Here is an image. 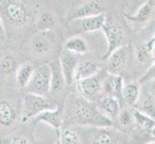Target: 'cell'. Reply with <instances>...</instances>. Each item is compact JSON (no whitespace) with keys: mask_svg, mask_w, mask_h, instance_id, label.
Returning <instances> with one entry per match:
<instances>
[{"mask_svg":"<svg viewBox=\"0 0 155 144\" xmlns=\"http://www.w3.org/2000/svg\"><path fill=\"white\" fill-rule=\"evenodd\" d=\"M34 71L35 66L30 62H25L22 65H20L17 70V75H15L18 86L21 88H26L33 77Z\"/></svg>","mask_w":155,"mask_h":144,"instance_id":"21","label":"cell"},{"mask_svg":"<svg viewBox=\"0 0 155 144\" xmlns=\"http://www.w3.org/2000/svg\"><path fill=\"white\" fill-rule=\"evenodd\" d=\"M57 134L60 137L61 144H79V136L77 133L69 128H66L62 132H57Z\"/></svg>","mask_w":155,"mask_h":144,"instance_id":"27","label":"cell"},{"mask_svg":"<svg viewBox=\"0 0 155 144\" xmlns=\"http://www.w3.org/2000/svg\"><path fill=\"white\" fill-rule=\"evenodd\" d=\"M100 14H103V8L100 5V2L95 1V0H90V1L83 2L75 10H73L69 15V20L83 19L98 15Z\"/></svg>","mask_w":155,"mask_h":144,"instance_id":"11","label":"cell"},{"mask_svg":"<svg viewBox=\"0 0 155 144\" xmlns=\"http://www.w3.org/2000/svg\"><path fill=\"white\" fill-rule=\"evenodd\" d=\"M136 57H137V60L141 63H147L150 61V59H152L151 50L147 42L139 45L136 48Z\"/></svg>","mask_w":155,"mask_h":144,"instance_id":"29","label":"cell"},{"mask_svg":"<svg viewBox=\"0 0 155 144\" xmlns=\"http://www.w3.org/2000/svg\"><path fill=\"white\" fill-rule=\"evenodd\" d=\"M31 121L34 124L44 122V123L52 127L56 131V133L60 132L61 128L64 126V122H65V108L62 106H58L55 110L41 113Z\"/></svg>","mask_w":155,"mask_h":144,"instance_id":"8","label":"cell"},{"mask_svg":"<svg viewBox=\"0 0 155 144\" xmlns=\"http://www.w3.org/2000/svg\"><path fill=\"white\" fill-rule=\"evenodd\" d=\"M155 9V1L154 0H148L146 1L134 14H124L127 19L135 23H143L150 19L151 15Z\"/></svg>","mask_w":155,"mask_h":144,"instance_id":"17","label":"cell"},{"mask_svg":"<svg viewBox=\"0 0 155 144\" xmlns=\"http://www.w3.org/2000/svg\"><path fill=\"white\" fill-rule=\"evenodd\" d=\"M3 14L11 24L17 27H22L28 21V10L22 2L10 0L1 2Z\"/></svg>","mask_w":155,"mask_h":144,"instance_id":"5","label":"cell"},{"mask_svg":"<svg viewBox=\"0 0 155 144\" xmlns=\"http://www.w3.org/2000/svg\"><path fill=\"white\" fill-rule=\"evenodd\" d=\"M128 60V49L126 46H121L115 50L109 56L107 60V67L110 74L120 75V72L124 70Z\"/></svg>","mask_w":155,"mask_h":144,"instance_id":"12","label":"cell"},{"mask_svg":"<svg viewBox=\"0 0 155 144\" xmlns=\"http://www.w3.org/2000/svg\"><path fill=\"white\" fill-rule=\"evenodd\" d=\"M102 86L103 91L106 96L115 97L120 101V103L124 109V79L121 75H114V74L108 73L102 78Z\"/></svg>","mask_w":155,"mask_h":144,"instance_id":"7","label":"cell"},{"mask_svg":"<svg viewBox=\"0 0 155 144\" xmlns=\"http://www.w3.org/2000/svg\"><path fill=\"white\" fill-rule=\"evenodd\" d=\"M91 144H117L121 140V134L112 128H92L90 129Z\"/></svg>","mask_w":155,"mask_h":144,"instance_id":"9","label":"cell"},{"mask_svg":"<svg viewBox=\"0 0 155 144\" xmlns=\"http://www.w3.org/2000/svg\"><path fill=\"white\" fill-rule=\"evenodd\" d=\"M1 72L5 75H9V74L14 73L15 70H18V62L15 61V57L12 55H5L1 59Z\"/></svg>","mask_w":155,"mask_h":144,"instance_id":"26","label":"cell"},{"mask_svg":"<svg viewBox=\"0 0 155 144\" xmlns=\"http://www.w3.org/2000/svg\"><path fill=\"white\" fill-rule=\"evenodd\" d=\"M107 15L103 13L98 15L91 17L83 19H78L79 21V29L84 33L95 32L98 30H102L103 26L106 22Z\"/></svg>","mask_w":155,"mask_h":144,"instance_id":"15","label":"cell"},{"mask_svg":"<svg viewBox=\"0 0 155 144\" xmlns=\"http://www.w3.org/2000/svg\"><path fill=\"white\" fill-rule=\"evenodd\" d=\"M150 136H151V137L153 138V139L155 140V127L151 130V132H150Z\"/></svg>","mask_w":155,"mask_h":144,"instance_id":"35","label":"cell"},{"mask_svg":"<svg viewBox=\"0 0 155 144\" xmlns=\"http://www.w3.org/2000/svg\"><path fill=\"white\" fill-rule=\"evenodd\" d=\"M99 110L111 120H117L122 109L120 101L111 96H103L97 103Z\"/></svg>","mask_w":155,"mask_h":144,"instance_id":"13","label":"cell"},{"mask_svg":"<svg viewBox=\"0 0 155 144\" xmlns=\"http://www.w3.org/2000/svg\"><path fill=\"white\" fill-rule=\"evenodd\" d=\"M64 125L68 127L113 128L115 122L99 110L97 104L88 101L82 96L73 95L68 101Z\"/></svg>","mask_w":155,"mask_h":144,"instance_id":"1","label":"cell"},{"mask_svg":"<svg viewBox=\"0 0 155 144\" xmlns=\"http://www.w3.org/2000/svg\"><path fill=\"white\" fill-rule=\"evenodd\" d=\"M64 50L72 53V54H86L89 51V46L87 41L82 37L74 36L65 42Z\"/></svg>","mask_w":155,"mask_h":144,"instance_id":"23","label":"cell"},{"mask_svg":"<svg viewBox=\"0 0 155 144\" xmlns=\"http://www.w3.org/2000/svg\"><path fill=\"white\" fill-rule=\"evenodd\" d=\"M154 42H155V35L152 37V39H151L150 40L147 41V43H148V44H152V43H154Z\"/></svg>","mask_w":155,"mask_h":144,"instance_id":"36","label":"cell"},{"mask_svg":"<svg viewBox=\"0 0 155 144\" xmlns=\"http://www.w3.org/2000/svg\"><path fill=\"white\" fill-rule=\"evenodd\" d=\"M56 23V18L55 15L51 12L48 11H45L42 12L40 17L37 20L36 27L39 32H49Z\"/></svg>","mask_w":155,"mask_h":144,"instance_id":"25","label":"cell"},{"mask_svg":"<svg viewBox=\"0 0 155 144\" xmlns=\"http://www.w3.org/2000/svg\"><path fill=\"white\" fill-rule=\"evenodd\" d=\"M148 84H149V88H148V90L155 96V79L153 80V81L149 82Z\"/></svg>","mask_w":155,"mask_h":144,"instance_id":"33","label":"cell"},{"mask_svg":"<svg viewBox=\"0 0 155 144\" xmlns=\"http://www.w3.org/2000/svg\"><path fill=\"white\" fill-rule=\"evenodd\" d=\"M59 62H60L61 69L65 78L66 86L71 87L75 83V71L79 63L77 58L72 53L63 50L59 58Z\"/></svg>","mask_w":155,"mask_h":144,"instance_id":"10","label":"cell"},{"mask_svg":"<svg viewBox=\"0 0 155 144\" xmlns=\"http://www.w3.org/2000/svg\"><path fill=\"white\" fill-rule=\"evenodd\" d=\"M55 144H61V142H60V137H59V135L57 134V138H56V142H55Z\"/></svg>","mask_w":155,"mask_h":144,"instance_id":"37","label":"cell"},{"mask_svg":"<svg viewBox=\"0 0 155 144\" xmlns=\"http://www.w3.org/2000/svg\"><path fill=\"white\" fill-rule=\"evenodd\" d=\"M154 79H155V62L150 66V67L147 69V71L140 78L139 83H140L141 85H143L145 83L151 82Z\"/></svg>","mask_w":155,"mask_h":144,"instance_id":"30","label":"cell"},{"mask_svg":"<svg viewBox=\"0 0 155 144\" xmlns=\"http://www.w3.org/2000/svg\"><path fill=\"white\" fill-rule=\"evenodd\" d=\"M142 85L139 82L128 83L124 88V104L135 108L141 97Z\"/></svg>","mask_w":155,"mask_h":144,"instance_id":"19","label":"cell"},{"mask_svg":"<svg viewBox=\"0 0 155 144\" xmlns=\"http://www.w3.org/2000/svg\"><path fill=\"white\" fill-rule=\"evenodd\" d=\"M147 45L149 46V48H150V50H151V57H152V60L155 62V42L154 43H152V44H148L147 43Z\"/></svg>","mask_w":155,"mask_h":144,"instance_id":"34","label":"cell"},{"mask_svg":"<svg viewBox=\"0 0 155 144\" xmlns=\"http://www.w3.org/2000/svg\"><path fill=\"white\" fill-rule=\"evenodd\" d=\"M117 121L119 122V124L122 128H129L133 123H135L134 116H133V113L131 110L127 109H121L120 113L119 114Z\"/></svg>","mask_w":155,"mask_h":144,"instance_id":"28","label":"cell"},{"mask_svg":"<svg viewBox=\"0 0 155 144\" xmlns=\"http://www.w3.org/2000/svg\"><path fill=\"white\" fill-rule=\"evenodd\" d=\"M47 32H39L31 40V49L37 55L47 54L52 48V40Z\"/></svg>","mask_w":155,"mask_h":144,"instance_id":"14","label":"cell"},{"mask_svg":"<svg viewBox=\"0 0 155 144\" xmlns=\"http://www.w3.org/2000/svg\"><path fill=\"white\" fill-rule=\"evenodd\" d=\"M3 144H30L29 140L23 136H12L3 140Z\"/></svg>","mask_w":155,"mask_h":144,"instance_id":"31","label":"cell"},{"mask_svg":"<svg viewBox=\"0 0 155 144\" xmlns=\"http://www.w3.org/2000/svg\"><path fill=\"white\" fill-rule=\"evenodd\" d=\"M134 109L155 119V96L149 90H142L141 97Z\"/></svg>","mask_w":155,"mask_h":144,"instance_id":"16","label":"cell"},{"mask_svg":"<svg viewBox=\"0 0 155 144\" xmlns=\"http://www.w3.org/2000/svg\"><path fill=\"white\" fill-rule=\"evenodd\" d=\"M51 66V71H52V75H51V93H59L63 91L64 86L66 85L65 82V78H64L61 66H60V62L54 61L50 63Z\"/></svg>","mask_w":155,"mask_h":144,"instance_id":"20","label":"cell"},{"mask_svg":"<svg viewBox=\"0 0 155 144\" xmlns=\"http://www.w3.org/2000/svg\"><path fill=\"white\" fill-rule=\"evenodd\" d=\"M57 105L46 96L36 95L32 93H25L23 98V110L21 114V121L27 122L38 116L41 113L46 110H55Z\"/></svg>","mask_w":155,"mask_h":144,"instance_id":"3","label":"cell"},{"mask_svg":"<svg viewBox=\"0 0 155 144\" xmlns=\"http://www.w3.org/2000/svg\"><path fill=\"white\" fill-rule=\"evenodd\" d=\"M17 120V111L10 102L2 100L0 103V125L3 127L12 126Z\"/></svg>","mask_w":155,"mask_h":144,"instance_id":"22","label":"cell"},{"mask_svg":"<svg viewBox=\"0 0 155 144\" xmlns=\"http://www.w3.org/2000/svg\"><path fill=\"white\" fill-rule=\"evenodd\" d=\"M5 39H6V32H5L4 25L1 20V22H0V40H1V43L5 41Z\"/></svg>","mask_w":155,"mask_h":144,"instance_id":"32","label":"cell"},{"mask_svg":"<svg viewBox=\"0 0 155 144\" xmlns=\"http://www.w3.org/2000/svg\"><path fill=\"white\" fill-rule=\"evenodd\" d=\"M147 144H155V140H153V141H151V142H148V143H147Z\"/></svg>","mask_w":155,"mask_h":144,"instance_id":"38","label":"cell"},{"mask_svg":"<svg viewBox=\"0 0 155 144\" xmlns=\"http://www.w3.org/2000/svg\"><path fill=\"white\" fill-rule=\"evenodd\" d=\"M99 71L100 67L97 63L90 61L79 62L75 71V83L97 75Z\"/></svg>","mask_w":155,"mask_h":144,"instance_id":"18","label":"cell"},{"mask_svg":"<svg viewBox=\"0 0 155 144\" xmlns=\"http://www.w3.org/2000/svg\"><path fill=\"white\" fill-rule=\"evenodd\" d=\"M132 113L133 116H134L136 126L140 128L142 131L150 133L151 130L155 127V119L136 109H133Z\"/></svg>","mask_w":155,"mask_h":144,"instance_id":"24","label":"cell"},{"mask_svg":"<svg viewBox=\"0 0 155 144\" xmlns=\"http://www.w3.org/2000/svg\"><path fill=\"white\" fill-rule=\"evenodd\" d=\"M75 86L77 93L88 101L97 103L102 98V93L104 92L102 80L98 74L94 77L76 82Z\"/></svg>","mask_w":155,"mask_h":144,"instance_id":"6","label":"cell"},{"mask_svg":"<svg viewBox=\"0 0 155 144\" xmlns=\"http://www.w3.org/2000/svg\"><path fill=\"white\" fill-rule=\"evenodd\" d=\"M51 66L48 62H41L35 67L29 85L25 88L26 93L46 96L51 91Z\"/></svg>","mask_w":155,"mask_h":144,"instance_id":"2","label":"cell"},{"mask_svg":"<svg viewBox=\"0 0 155 144\" xmlns=\"http://www.w3.org/2000/svg\"><path fill=\"white\" fill-rule=\"evenodd\" d=\"M102 32L107 40V49L102 59L107 61L115 50L124 46V31L120 23L116 21L112 17H107Z\"/></svg>","mask_w":155,"mask_h":144,"instance_id":"4","label":"cell"}]
</instances>
